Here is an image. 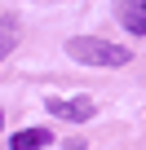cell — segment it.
Segmentation results:
<instances>
[{
    "mask_svg": "<svg viewBox=\"0 0 146 150\" xmlns=\"http://www.w3.org/2000/svg\"><path fill=\"white\" fill-rule=\"evenodd\" d=\"M66 57H71V62H84V66H106V71L133 62V53H128L124 44H111V40H102V35H71V40H66Z\"/></svg>",
    "mask_w": 146,
    "mask_h": 150,
    "instance_id": "6da1fadb",
    "label": "cell"
},
{
    "mask_svg": "<svg viewBox=\"0 0 146 150\" xmlns=\"http://www.w3.org/2000/svg\"><path fill=\"white\" fill-rule=\"evenodd\" d=\"M44 110H49L53 119H66V124H89V119L98 115V106H93L89 97H49Z\"/></svg>",
    "mask_w": 146,
    "mask_h": 150,
    "instance_id": "7a4b0ae2",
    "label": "cell"
},
{
    "mask_svg": "<svg viewBox=\"0 0 146 150\" xmlns=\"http://www.w3.org/2000/svg\"><path fill=\"white\" fill-rule=\"evenodd\" d=\"M115 18L133 35H146V9H142V0H115Z\"/></svg>",
    "mask_w": 146,
    "mask_h": 150,
    "instance_id": "3957f363",
    "label": "cell"
},
{
    "mask_svg": "<svg viewBox=\"0 0 146 150\" xmlns=\"http://www.w3.org/2000/svg\"><path fill=\"white\" fill-rule=\"evenodd\" d=\"M53 141V132L49 128H22V132H14L9 137V150H44Z\"/></svg>",
    "mask_w": 146,
    "mask_h": 150,
    "instance_id": "277c9868",
    "label": "cell"
},
{
    "mask_svg": "<svg viewBox=\"0 0 146 150\" xmlns=\"http://www.w3.org/2000/svg\"><path fill=\"white\" fill-rule=\"evenodd\" d=\"M14 49H18V18L5 13V18H0V62H5Z\"/></svg>",
    "mask_w": 146,
    "mask_h": 150,
    "instance_id": "5b68a950",
    "label": "cell"
},
{
    "mask_svg": "<svg viewBox=\"0 0 146 150\" xmlns=\"http://www.w3.org/2000/svg\"><path fill=\"white\" fill-rule=\"evenodd\" d=\"M0 128H5V110H0Z\"/></svg>",
    "mask_w": 146,
    "mask_h": 150,
    "instance_id": "8992f818",
    "label": "cell"
},
{
    "mask_svg": "<svg viewBox=\"0 0 146 150\" xmlns=\"http://www.w3.org/2000/svg\"><path fill=\"white\" fill-rule=\"evenodd\" d=\"M142 9H146V0H142Z\"/></svg>",
    "mask_w": 146,
    "mask_h": 150,
    "instance_id": "52a82bcc",
    "label": "cell"
}]
</instances>
